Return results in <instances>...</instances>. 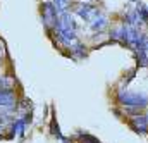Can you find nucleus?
I'll list each match as a JSON object with an SVG mask.
<instances>
[{
  "label": "nucleus",
  "mask_w": 148,
  "mask_h": 143,
  "mask_svg": "<svg viewBox=\"0 0 148 143\" xmlns=\"http://www.w3.org/2000/svg\"><path fill=\"white\" fill-rule=\"evenodd\" d=\"M74 14H77L83 21H86L88 24L100 14V10H98V7H95V5H90V3H84V2H81V3H76L74 5Z\"/></svg>",
  "instance_id": "obj_3"
},
{
  "label": "nucleus",
  "mask_w": 148,
  "mask_h": 143,
  "mask_svg": "<svg viewBox=\"0 0 148 143\" xmlns=\"http://www.w3.org/2000/svg\"><path fill=\"white\" fill-rule=\"evenodd\" d=\"M129 126L134 133L138 135H147L148 133V121L143 114H134L129 116Z\"/></svg>",
  "instance_id": "obj_5"
},
{
  "label": "nucleus",
  "mask_w": 148,
  "mask_h": 143,
  "mask_svg": "<svg viewBox=\"0 0 148 143\" xmlns=\"http://www.w3.org/2000/svg\"><path fill=\"white\" fill-rule=\"evenodd\" d=\"M117 104L126 109H140L148 107V97L140 91H129V90H119L117 91Z\"/></svg>",
  "instance_id": "obj_1"
},
{
  "label": "nucleus",
  "mask_w": 148,
  "mask_h": 143,
  "mask_svg": "<svg viewBox=\"0 0 148 143\" xmlns=\"http://www.w3.org/2000/svg\"><path fill=\"white\" fill-rule=\"evenodd\" d=\"M136 57H138V62H140L141 66H148V52L145 48L136 50Z\"/></svg>",
  "instance_id": "obj_10"
},
{
  "label": "nucleus",
  "mask_w": 148,
  "mask_h": 143,
  "mask_svg": "<svg viewBox=\"0 0 148 143\" xmlns=\"http://www.w3.org/2000/svg\"><path fill=\"white\" fill-rule=\"evenodd\" d=\"M29 121H31L29 116H24L23 119H17V121L14 122V126H12V133H14V135H23L24 129H26V124H28Z\"/></svg>",
  "instance_id": "obj_7"
},
{
  "label": "nucleus",
  "mask_w": 148,
  "mask_h": 143,
  "mask_svg": "<svg viewBox=\"0 0 148 143\" xmlns=\"http://www.w3.org/2000/svg\"><path fill=\"white\" fill-rule=\"evenodd\" d=\"M110 38L114 41H119V43H122V45H126V24H122V26H119V28H115L114 31H112Z\"/></svg>",
  "instance_id": "obj_9"
},
{
  "label": "nucleus",
  "mask_w": 148,
  "mask_h": 143,
  "mask_svg": "<svg viewBox=\"0 0 148 143\" xmlns=\"http://www.w3.org/2000/svg\"><path fill=\"white\" fill-rule=\"evenodd\" d=\"M107 26H109V19H107V16H105V14H102V12H100V14H98L91 23H90V28H91L93 31H98V33H102Z\"/></svg>",
  "instance_id": "obj_6"
},
{
  "label": "nucleus",
  "mask_w": 148,
  "mask_h": 143,
  "mask_svg": "<svg viewBox=\"0 0 148 143\" xmlns=\"http://www.w3.org/2000/svg\"><path fill=\"white\" fill-rule=\"evenodd\" d=\"M81 2H84V3H88V2H93V0H81Z\"/></svg>",
  "instance_id": "obj_13"
},
{
  "label": "nucleus",
  "mask_w": 148,
  "mask_h": 143,
  "mask_svg": "<svg viewBox=\"0 0 148 143\" xmlns=\"http://www.w3.org/2000/svg\"><path fill=\"white\" fill-rule=\"evenodd\" d=\"M10 85H12L10 79H7V78H0V88H2V91H10Z\"/></svg>",
  "instance_id": "obj_12"
},
{
  "label": "nucleus",
  "mask_w": 148,
  "mask_h": 143,
  "mask_svg": "<svg viewBox=\"0 0 148 143\" xmlns=\"http://www.w3.org/2000/svg\"><path fill=\"white\" fill-rule=\"evenodd\" d=\"M55 31H62V33H76V21L74 17L66 10V12H59V19H57V26Z\"/></svg>",
  "instance_id": "obj_4"
},
{
  "label": "nucleus",
  "mask_w": 148,
  "mask_h": 143,
  "mask_svg": "<svg viewBox=\"0 0 148 143\" xmlns=\"http://www.w3.org/2000/svg\"><path fill=\"white\" fill-rule=\"evenodd\" d=\"M16 102V97L12 91H2L0 90V105L2 107H12Z\"/></svg>",
  "instance_id": "obj_8"
},
{
  "label": "nucleus",
  "mask_w": 148,
  "mask_h": 143,
  "mask_svg": "<svg viewBox=\"0 0 148 143\" xmlns=\"http://www.w3.org/2000/svg\"><path fill=\"white\" fill-rule=\"evenodd\" d=\"M145 117H147V121H148V112H147V114H145Z\"/></svg>",
  "instance_id": "obj_14"
},
{
  "label": "nucleus",
  "mask_w": 148,
  "mask_h": 143,
  "mask_svg": "<svg viewBox=\"0 0 148 143\" xmlns=\"http://www.w3.org/2000/svg\"><path fill=\"white\" fill-rule=\"evenodd\" d=\"M0 131H2V124H0Z\"/></svg>",
  "instance_id": "obj_16"
},
{
  "label": "nucleus",
  "mask_w": 148,
  "mask_h": 143,
  "mask_svg": "<svg viewBox=\"0 0 148 143\" xmlns=\"http://www.w3.org/2000/svg\"><path fill=\"white\" fill-rule=\"evenodd\" d=\"M52 3L55 5L57 12H66L69 7V0H52Z\"/></svg>",
  "instance_id": "obj_11"
},
{
  "label": "nucleus",
  "mask_w": 148,
  "mask_h": 143,
  "mask_svg": "<svg viewBox=\"0 0 148 143\" xmlns=\"http://www.w3.org/2000/svg\"><path fill=\"white\" fill-rule=\"evenodd\" d=\"M129 2H140V0H129Z\"/></svg>",
  "instance_id": "obj_15"
},
{
  "label": "nucleus",
  "mask_w": 148,
  "mask_h": 143,
  "mask_svg": "<svg viewBox=\"0 0 148 143\" xmlns=\"http://www.w3.org/2000/svg\"><path fill=\"white\" fill-rule=\"evenodd\" d=\"M41 19H43V24H45L48 30H52V28H55V26H57L59 12H57V9H55V5H53V3L45 2V3L41 5Z\"/></svg>",
  "instance_id": "obj_2"
}]
</instances>
